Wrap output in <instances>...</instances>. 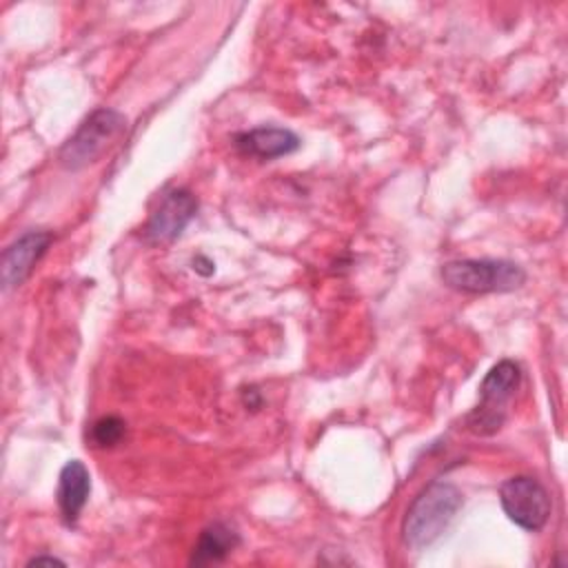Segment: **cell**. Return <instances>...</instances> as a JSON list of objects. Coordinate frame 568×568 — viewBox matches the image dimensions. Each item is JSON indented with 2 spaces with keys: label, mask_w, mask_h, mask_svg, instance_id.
Instances as JSON below:
<instances>
[{
  "label": "cell",
  "mask_w": 568,
  "mask_h": 568,
  "mask_svg": "<svg viewBox=\"0 0 568 568\" xmlns=\"http://www.w3.org/2000/svg\"><path fill=\"white\" fill-rule=\"evenodd\" d=\"M462 493L448 481H430L408 506L402 521L404 541L422 550L437 541L462 508Z\"/></svg>",
  "instance_id": "obj_1"
},
{
  "label": "cell",
  "mask_w": 568,
  "mask_h": 568,
  "mask_svg": "<svg viewBox=\"0 0 568 568\" xmlns=\"http://www.w3.org/2000/svg\"><path fill=\"white\" fill-rule=\"evenodd\" d=\"M442 282L459 293H508L526 282V271L510 260H453L439 271Z\"/></svg>",
  "instance_id": "obj_2"
},
{
  "label": "cell",
  "mask_w": 568,
  "mask_h": 568,
  "mask_svg": "<svg viewBox=\"0 0 568 568\" xmlns=\"http://www.w3.org/2000/svg\"><path fill=\"white\" fill-rule=\"evenodd\" d=\"M124 126L126 120L120 111L106 106L95 109L60 149V164L67 171H80L93 164L106 151V146L124 131Z\"/></svg>",
  "instance_id": "obj_3"
},
{
  "label": "cell",
  "mask_w": 568,
  "mask_h": 568,
  "mask_svg": "<svg viewBox=\"0 0 568 568\" xmlns=\"http://www.w3.org/2000/svg\"><path fill=\"white\" fill-rule=\"evenodd\" d=\"M521 379L519 366L513 359L497 362L479 386V404L466 417V426L475 435H493L506 419V404Z\"/></svg>",
  "instance_id": "obj_4"
},
{
  "label": "cell",
  "mask_w": 568,
  "mask_h": 568,
  "mask_svg": "<svg viewBox=\"0 0 568 568\" xmlns=\"http://www.w3.org/2000/svg\"><path fill=\"white\" fill-rule=\"evenodd\" d=\"M499 504L506 517L528 532L541 530L552 510L548 490L528 475H515L506 479L499 486Z\"/></svg>",
  "instance_id": "obj_5"
},
{
  "label": "cell",
  "mask_w": 568,
  "mask_h": 568,
  "mask_svg": "<svg viewBox=\"0 0 568 568\" xmlns=\"http://www.w3.org/2000/svg\"><path fill=\"white\" fill-rule=\"evenodd\" d=\"M197 213V200L186 189H171L162 195L160 204L151 213L144 237L149 244H166L182 235L186 224Z\"/></svg>",
  "instance_id": "obj_6"
},
{
  "label": "cell",
  "mask_w": 568,
  "mask_h": 568,
  "mask_svg": "<svg viewBox=\"0 0 568 568\" xmlns=\"http://www.w3.org/2000/svg\"><path fill=\"white\" fill-rule=\"evenodd\" d=\"M53 235L49 231H27L2 253V284L4 288L20 286L47 253Z\"/></svg>",
  "instance_id": "obj_7"
},
{
  "label": "cell",
  "mask_w": 568,
  "mask_h": 568,
  "mask_svg": "<svg viewBox=\"0 0 568 568\" xmlns=\"http://www.w3.org/2000/svg\"><path fill=\"white\" fill-rule=\"evenodd\" d=\"M235 146L253 158L273 160L297 151L300 138L284 126H255L235 135Z\"/></svg>",
  "instance_id": "obj_8"
},
{
  "label": "cell",
  "mask_w": 568,
  "mask_h": 568,
  "mask_svg": "<svg viewBox=\"0 0 568 568\" xmlns=\"http://www.w3.org/2000/svg\"><path fill=\"white\" fill-rule=\"evenodd\" d=\"M89 493H91V475L87 466L80 459L67 462L60 470L58 493H55L60 515L67 524H73L80 517L89 499Z\"/></svg>",
  "instance_id": "obj_9"
},
{
  "label": "cell",
  "mask_w": 568,
  "mask_h": 568,
  "mask_svg": "<svg viewBox=\"0 0 568 568\" xmlns=\"http://www.w3.org/2000/svg\"><path fill=\"white\" fill-rule=\"evenodd\" d=\"M240 544V535L224 521H215L200 532V539L193 548L191 564H215L226 559L233 548Z\"/></svg>",
  "instance_id": "obj_10"
},
{
  "label": "cell",
  "mask_w": 568,
  "mask_h": 568,
  "mask_svg": "<svg viewBox=\"0 0 568 568\" xmlns=\"http://www.w3.org/2000/svg\"><path fill=\"white\" fill-rule=\"evenodd\" d=\"M126 433V424L124 419L115 417V415H106V417H100L98 422H93L91 426V433H89V439L93 446L98 448H109V446H115L122 442Z\"/></svg>",
  "instance_id": "obj_11"
},
{
  "label": "cell",
  "mask_w": 568,
  "mask_h": 568,
  "mask_svg": "<svg viewBox=\"0 0 568 568\" xmlns=\"http://www.w3.org/2000/svg\"><path fill=\"white\" fill-rule=\"evenodd\" d=\"M38 564H62V566H64L62 559L51 557V555H38V557H33V559H29V566H38Z\"/></svg>",
  "instance_id": "obj_12"
}]
</instances>
